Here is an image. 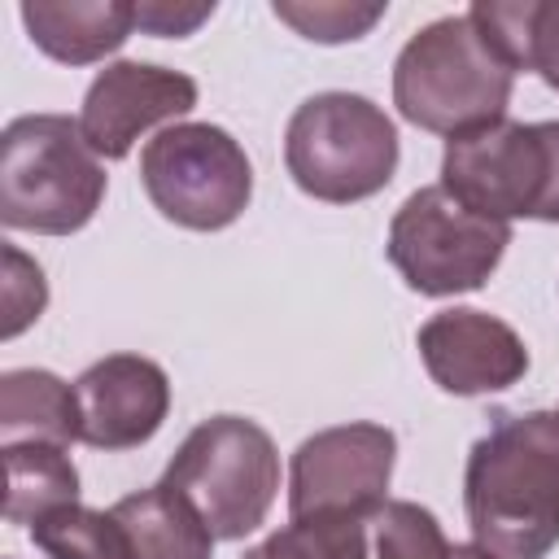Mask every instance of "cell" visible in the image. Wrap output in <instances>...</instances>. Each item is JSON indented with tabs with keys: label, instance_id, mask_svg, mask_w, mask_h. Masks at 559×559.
Instances as JSON below:
<instances>
[{
	"label": "cell",
	"instance_id": "cell-1",
	"mask_svg": "<svg viewBox=\"0 0 559 559\" xmlns=\"http://www.w3.org/2000/svg\"><path fill=\"white\" fill-rule=\"evenodd\" d=\"M463 498L476 546L498 559H546L559 542V415L493 424L467 454Z\"/></svg>",
	"mask_w": 559,
	"mask_h": 559
},
{
	"label": "cell",
	"instance_id": "cell-2",
	"mask_svg": "<svg viewBox=\"0 0 559 559\" xmlns=\"http://www.w3.org/2000/svg\"><path fill=\"white\" fill-rule=\"evenodd\" d=\"M511 83L515 70L489 48L467 13L428 22L393 61L397 114L450 140L507 118Z\"/></svg>",
	"mask_w": 559,
	"mask_h": 559
},
{
	"label": "cell",
	"instance_id": "cell-3",
	"mask_svg": "<svg viewBox=\"0 0 559 559\" xmlns=\"http://www.w3.org/2000/svg\"><path fill=\"white\" fill-rule=\"evenodd\" d=\"M105 201V170L66 114L13 118L0 135V223L9 231L70 236Z\"/></svg>",
	"mask_w": 559,
	"mask_h": 559
},
{
	"label": "cell",
	"instance_id": "cell-4",
	"mask_svg": "<svg viewBox=\"0 0 559 559\" xmlns=\"http://www.w3.org/2000/svg\"><path fill=\"white\" fill-rule=\"evenodd\" d=\"M293 183L332 205L376 197L397 170V131L389 114L358 92H319L297 105L284 131Z\"/></svg>",
	"mask_w": 559,
	"mask_h": 559
},
{
	"label": "cell",
	"instance_id": "cell-5",
	"mask_svg": "<svg viewBox=\"0 0 559 559\" xmlns=\"http://www.w3.org/2000/svg\"><path fill=\"white\" fill-rule=\"evenodd\" d=\"M162 480L197 507L218 542H236L266 520L280 489V454L253 419L214 415L183 437Z\"/></svg>",
	"mask_w": 559,
	"mask_h": 559
},
{
	"label": "cell",
	"instance_id": "cell-6",
	"mask_svg": "<svg viewBox=\"0 0 559 559\" xmlns=\"http://www.w3.org/2000/svg\"><path fill=\"white\" fill-rule=\"evenodd\" d=\"M140 179L162 218L188 231L236 223L253 197V166L231 131L214 122H175L140 153Z\"/></svg>",
	"mask_w": 559,
	"mask_h": 559
},
{
	"label": "cell",
	"instance_id": "cell-7",
	"mask_svg": "<svg viewBox=\"0 0 559 559\" xmlns=\"http://www.w3.org/2000/svg\"><path fill=\"white\" fill-rule=\"evenodd\" d=\"M511 245V227L454 201L441 183L402 201L389 223V262L424 297L480 288Z\"/></svg>",
	"mask_w": 559,
	"mask_h": 559
},
{
	"label": "cell",
	"instance_id": "cell-8",
	"mask_svg": "<svg viewBox=\"0 0 559 559\" xmlns=\"http://www.w3.org/2000/svg\"><path fill=\"white\" fill-rule=\"evenodd\" d=\"M550 175L542 122L498 118L467 135L445 140L441 188L485 218H537Z\"/></svg>",
	"mask_w": 559,
	"mask_h": 559
},
{
	"label": "cell",
	"instance_id": "cell-9",
	"mask_svg": "<svg viewBox=\"0 0 559 559\" xmlns=\"http://www.w3.org/2000/svg\"><path fill=\"white\" fill-rule=\"evenodd\" d=\"M397 437L384 424H341L306 437L293 454L288 511L293 520L345 515L371 520L389 498Z\"/></svg>",
	"mask_w": 559,
	"mask_h": 559
},
{
	"label": "cell",
	"instance_id": "cell-10",
	"mask_svg": "<svg viewBox=\"0 0 559 559\" xmlns=\"http://www.w3.org/2000/svg\"><path fill=\"white\" fill-rule=\"evenodd\" d=\"M192 105H197V83L188 74L153 61H114L92 79L79 127L96 157L118 162L148 127L179 118Z\"/></svg>",
	"mask_w": 559,
	"mask_h": 559
},
{
	"label": "cell",
	"instance_id": "cell-11",
	"mask_svg": "<svg viewBox=\"0 0 559 559\" xmlns=\"http://www.w3.org/2000/svg\"><path fill=\"white\" fill-rule=\"evenodd\" d=\"M415 345H419L428 376L445 393H459V397L511 389L528 371V349L515 336V328L472 306L437 310L419 328Z\"/></svg>",
	"mask_w": 559,
	"mask_h": 559
},
{
	"label": "cell",
	"instance_id": "cell-12",
	"mask_svg": "<svg viewBox=\"0 0 559 559\" xmlns=\"http://www.w3.org/2000/svg\"><path fill=\"white\" fill-rule=\"evenodd\" d=\"M74 397L79 441L96 450H131L162 428L170 411V380L153 358L109 354L74 380Z\"/></svg>",
	"mask_w": 559,
	"mask_h": 559
},
{
	"label": "cell",
	"instance_id": "cell-13",
	"mask_svg": "<svg viewBox=\"0 0 559 559\" xmlns=\"http://www.w3.org/2000/svg\"><path fill=\"white\" fill-rule=\"evenodd\" d=\"M22 22L31 39L66 66L100 61L105 52L122 48L135 26V4L127 0H26Z\"/></svg>",
	"mask_w": 559,
	"mask_h": 559
},
{
	"label": "cell",
	"instance_id": "cell-14",
	"mask_svg": "<svg viewBox=\"0 0 559 559\" xmlns=\"http://www.w3.org/2000/svg\"><path fill=\"white\" fill-rule=\"evenodd\" d=\"M0 441H79V397L66 380L39 367H17L0 376Z\"/></svg>",
	"mask_w": 559,
	"mask_h": 559
},
{
	"label": "cell",
	"instance_id": "cell-15",
	"mask_svg": "<svg viewBox=\"0 0 559 559\" xmlns=\"http://www.w3.org/2000/svg\"><path fill=\"white\" fill-rule=\"evenodd\" d=\"M109 511L127 524L140 559H210L214 550V533L205 528L197 507L166 480L118 498Z\"/></svg>",
	"mask_w": 559,
	"mask_h": 559
},
{
	"label": "cell",
	"instance_id": "cell-16",
	"mask_svg": "<svg viewBox=\"0 0 559 559\" xmlns=\"http://www.w3.org/2000/svg\"><path fill=\"white\" fill-rule=\"evenodd\" d=\"M4 520L9 524H39L61 507L79 502V472L66 445L48 441H17L4 445Z\"/></svg>",
	"mask_w": 559,
	"mask_h": 559
},
{
	"label": "cell",
	"instance_id": "cell-17",
	"mask_svg": "<svg viewBox=\"0 0 559 559\" xmlns=\"http://www.w3.org/2000/svg\"><path fill=\"white\" fill-rule=\"evenodd\" d=\"M31 537L48 559H140L127 524L114 511H92L79 502L31 524Z\"/></svg>",
	"mask_w": 559,
	"mask_h": 559
},
{
	"label": "cell",
	"instance_id": "cell-18",
	"mask_svg": "<svg viewBox=\"0 0 559 559\" xmlns=\"http://www.w3.org/2000/svg\"><path fill=\"white\" fill-rule=\"evenodd\" d=\"M367 524L371 520H345V515L293 520L280 533H271L262 546H253L245 559H371Z\"/></svg>",
	"mask_w": 559,
	"mask_h": 559
},
{
	"label": "cell",
	"instance_id": "cell-19",
	"mask_svg": "<svg viewBox=\"0 0 559 559\" xmlns=\"http://www.w3.org/2000/svg\"><path fill=\"white\" fill-rule=\"evenodd\" d=\"M437 515L419 502H384L371 515V559H450Z\"/></svg>",
	"mask_w": 559,
	"mask_h": 559
},
{
	"label": "cell",
	"instance_id": "cell-20",
	"mask_svg": "<svg viewBox=\"0 0 559 559\" xmlns=\"http://www.w3.org/2000/svg\"><path fill=\"white\" fill-rule=\"evenodd\" d=\"M275 17L288 22L297 35L319 39V44H345L367 35L380 17L384 4H345V0H275Z\"/></svg>",
	"mask_w": 559,
	"mask_h": 559
},
{
	"label": "cell",
	"instance_id": "cell-21",
	"mask_svg": "<svg viewBox=\"0 0 559 559\" xmlns=\"http://www.w3.org/2000/svg\"><path fill=\"white\" fill-rule=\"evenodd\" d=\"M44 301H48L44 271L31 258H22L13 245H4V323H0V336H17L26 323H35Z\"/></svg>",
	"mask_w": 559,
	"mask_h": 559
},
{
	"label": "cell",
	"instance_id": "cell-22",
	"mask_svg": "<svg viewBox=\"0 0 559 559\" xmlns=\"http://www.w3.org/2000/svg\"><path fill=\"white\" fill-rule=\"evenodd\" d=\"M210 13L214 4H135V26L179 39V35H192Z\"/></svg>",
	"mask_w": 559,
	"mask_h": 559
},
{
	"label": "cell",
	"instance_id": "cell-23",
	"mask_svg": "<svg viewBox=\"0 0 559 559\" xmlns=\"http://www.w3.org/2000/svg\"><path fill=\"white\" fill-rule=\"evenodd\" d=\"M533 70L559 92V0H542L533 35Z\"/></svg>",
	"mask_w": 559,
	"mask_h": 559
},
{
	"label": "cell",
	"instance_id": "cell-24",
	"mask_svg": "<svg viewBox=\"0 0 559 559\" xmlns=\"http://www.w3.org/2000/svg\"><path fill=\"white\" fill-rule=\"evenodd\" d=\"M542 135H546V153H550V175H546V192H542L537 218L542 223H559V122H542Z\"/></svg>",
	"mask_w": 559,
	"mask_h": 559
},
{
	"label": "cell",
	"instance_id": "cell-25",
	"mask_svg": "<svg viewBox=\"0 0 559 559\" xmlns=\"http://www.w3.org/2000/svg\"><path fill=\"white\" fill-rule=\"evenodd\" d=\"M450 559H498V555H489L485 546H476V542H472V546H454V550H450Z\"/></svg>",
	"mask_w": 559,
	"mask_h": 559
}]
</instances>
